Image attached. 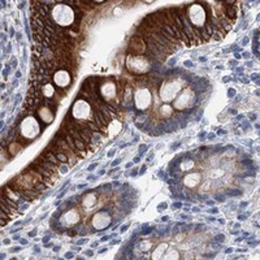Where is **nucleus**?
I'll return each instance as SVG.
<instances>
[{
    "mask_svg": "<svg viewBox=\"0 0 260 260\" xmlns=\"http://www.w3.org/2000/svg\"><path fill=\"white\" fill-rule=\"evenodd\" d=\"M167 248H168L167 243H160V245L156 246V248L154 250V252H152L151 257H152V259H160V257L164 255V252H166Z\"/></svg>",
    "mask_w": 260,
    "mask_h": 260,
    "instance_id": "18",
    "label": "nucleus"
},
{
    "mask_svg": "<svg viewBox=\"0 0 260 260\" xmlns=\"http://www.w3.org/2000/svg\"><path fill=\"white\" fill-rule=\"evenodd\" d=\"M8 217L9 216L7 215L6 212H3V211H2V208H0V226L8 222Z\"/></svg>",
    "mask_w": 260,
    "mask_h": 260,
    "instance_id": "22",
    "label": "nucleus"
},
{
    "mask_svg": "<svg viewBox=\"0 0 260 260\" xmlns=\"http://www.w3.org/2000/svg\"><path fill=\"white\" fill-rule=\"evenodd\" d=\"M92 2H95V3H103L106 0H92Z\"/></svg>",
    "mask_w": 260,
    "mask_h": 260,
    "instance_id": "24",
    "label": "nucleus"
},
{
    "mask_svg": "<svg viewBox=\"0 0 260 260\" xmlns=\"http://www.w3.org/2000/svg\"><path fill=\"white\" fill-rule=\"evenodd\" d=\"M151 246H152V242H146V241H142V242H139V250L143 252L150 251Z\"/></svg>",
    "mask_w": 260,
    "mask_h": 260,
    "instance_id": "21",
    "label": "nucleus"
},
{
    "mask_svg": "<svg viewBox=\"0 0 260 260\" xmlns=\"http://www.w3.org/2000/svg\"><path fill=\"white\" fill-rule=\"evenodd\" d=\"M111 221H112V217H111L110 213L107 211H99V212L92 216L91 225L96 231H102V229H106V228L110 226Z\"/></svg>",
    "mask_w": 260,
    "mask_h": 260,
    "instance_id": "11",
    "label": "nucleus"
},
{
    "mask_svg": "<svg viewBox=\"0 0 260 260\" xmlns=\"http://www.w3.org/2000/svg\"><path fill=\"white\" fill-rule=\"evenodd\" d=\"M81 221V213L77 208H69V210L65 211L61 215V217L59 219V224L61 225L62 228H73L76 225L80 224Z\"/></svg>",
    "mask_w": 260,
    "mask_h": 260,
    "instance_id": "10",
    "label": "nucleus"
},
{
    "mask_svg": "<svg viewBox=\"0 0 260 260\" xmlns=\"http://www.w3.org/2000/svg\"><path fill=\"white\" fill-rule=\"evenodd\" d=\"M187 20L195 29H202L208 20V11L202 3H194L189 6L186 11Z\"/></svg>",
    "mask_w": 260,
    "mask_h": 260,
    "instance_id": "3",
    "label": "nucleus"
},
{
    "mask_svg": "<svg viewBox=\"0 0 260 260\" xmlns=\"http://www.w3.org/2000/svg\"><path fill=\"white\" fill-rule=\"evenodd\" d=\"M21 150H22V145H21V143L18 142L11 143L8 147V151H9L8 154L11 155V156H15V155H17Z\"/></svg>",
    "mask_w": 260,
    "mask_h": 260,
    "instance_id": "19",
    "label": "nucleus"
},
{
    "mask_svg": "<svg viewBox=\"0 0 260 260\" xmlns=\"http://www.w3.org/2000/svg\"><path fill=\"white\" fill-rule=\"evenodd\" d=\"M126 67L132 74L136 76H143L148 74L152 69V61L145 55H133L129 53L126 59Z\"/></svg>",
    "mask_w": 260,
    "mask_h": 260,
    "instance_id": "2",
    "label": "nucleus"
},
{
    "mask_svg": "<svg viewBox=\"0 0 260 260\" xmlns=\"http://www.w3.org/2000/svg\"><path fill=\"white\" fill-rule=\"evenodd\" d=\"M178 257H180V254L176 250H171V252L166 255V259H178Z\"/></svg>",
    "mask_w": 260,
    "mask_h": 260,
    "instance_id": "23",
    "label": "nucleus"
},
{
    "mask_svg": "<svg viewBox=\"0 0 260 260\" xmlns=\"http://www.w3.org/2000/svg\"><path fill=\"white\" fill-rule=\"evenodd\" d=\"M198 104V94H195L192 89H183L176 98L173 108L178 111H185L187 108L197 106Z\"/></svg>",
    "mask_w": 260,
    "mask_h": 260,
    "instance_id": "7",
    "label": "nucleus"
},
{
    "mask_svg": "<svg viewBox=\"0 0 260 260\" xmlns=\"http://www.w3.org/2000/svg\"><path fill=\"white\" fill-rule=\"evenodd\" d=\"M159 116L162 118V120L172 118V116H173V107H171L169 104H164V106H161L159 110Z\"/></svg>",
    "mask_w": 260,
    "mask_h": 260,
    "instance_id": "17",
    "label": "nucleus"
},
{
    "mask_svg": "<svg viewBox=\"0 0 260 260\" xmlns=\"http://www.w3.org/2000/svg\"><path fill=\"white\" fill-rule=\"evenodd\" d=\"M76 15H77V12L74 11L73 7L67 3H62V2H57V3H53L50 6V12H48L47 17L57 26L69 27L73 26L74 22H77V24L80 22Z\"/></svg>",
    "mask_w": 260,
    "mask_h": 260,
    "instance_id": "1",
    "label": "nucleus"
},
{
    "mask_svg": "<svg viewBox=\"0 0 260 260\" xmlns=\"http://www.w3.org/2000/svg\"><path fill=\"white\" fill-rule=\"evenodd\" d=\"M37 113H38L39 118L42 120V122H45L46 125L51 124L53 121V117H55V111L51 108L50 106H47L46 103L39 104L37 107Z\"/></svg>",
    "mask_w": 260,
    "mask_h": 260,
    "instance_id": "13",
    "label": "nucleus"
},
{
    "mask_svg": "<svg viewBox=\"0 0 260 260\" xmlns=\"http://www.w3.org/2000/svg\"><path fill=\"white\" fill-rule=\"evenodd\" d=\"M182 89V83L178 81H166L160 87V98L162 102H172Z\"/></svg>",
    "mask_w": 260,
    "mask_h": 260,
    "instance_id": "8",
    "label": "nucleus"
},
{
    "mask_svg": "<svg viewBox=\"0 0 260 260\" xmlns=\"http://www.w3.org/2000/svg\"><path fill=\"white\" fill-rule=\"evenodd\" d=\"M98 202V197L94 194V192H90V194L85 195L82 199V207L85 208V210H91L92 207H94L95 204H96Z\"/></svg>",
    "mask_w": 260,
    "mask_h": 260,
    "instance_id": "15",
    "label": "nucleus"
},
{
    "mask_svg": "<svg viewBox=\"0 0 260 260\" xmlns=\"http://www.w3.org/2000/svg\"><path fill=\"white\" fill-rule=\"evenodd\" d=\"M69 115L77 121H92V106L89 101L78 98L76 103L72 106Z\"/></svg>",
    "mask_w": 260,
    "mask_h": 260,
    "instance_id": "4",
    "label": "nucleus"
},
{
    "mask_svg": "<svg viewBox=\"0 0 260 260\" xmlns=\"http://www.w3.org/2000/svg\"><path fill=\"white\" fill-rule=\"evenodd\" d=\"M152 103V94L147 85H137L133 91V104L138 111H146Z\"/></svg>",
    "mask_w": 260,
    "mask_h": 260,
    "instance_id": "6",
    "label": "nucleus"
},
{
    "mask_svg": "<svg viewBox=\"0 0 260 260\" xmlns=\"http://www.w3.org/2000/svg\"><path fill=\"white\" fill-rule=\"evenodd\" d=\"M41 134V125L34 116H26L20 124V138L34 141Z\"/></svg>",
    "mask_w": 260,
    "mask_h": 260,
    "instance_id": "5",
    "label": "nucleus"
},
{
    "mask_svg": "<svg viewBox=\"0 0 260 260\" xmlns=\"http://www.w3.org/2000/svg\"><path fill=\"white\" fill-rule=\"evenodd\" d=\"M73 76L69 71L67 69H57L56 72H53L52 74V81H53V85L59 87V89L67 90L69 89V86L72 85V80H73Z\"/></svg>",
    "mask_w": 260,
    "mask_h": 260,
    "instance_id": "9",
    "label": "nucleus"
},
{
    "mask_svg": "<svg viewBox=\"0 0 260 260\" xmlns=\"http://www.w3.org/2000/svg\"><path fill=\"white\" fill-rule=\"evenodd\" d=\"M127 51H129V53H133V55H145L146 51H147V47H146V43L142 39V37H139L138 34L136 37H133L132 41H130Z\"/></svg>",
    "mask_w": 260,
    "mask_h": 260,
    "instance_id": "12",
    "label": "nucleus"
},
{
    "mask_svg": "<svg viewBox=\"0 0 260 260\" xmlns=\"http://www.w3.org/2000/svg\"><path fill=\"white\" fill-rule=\"evenodd\" d=\"M9 157H11V155L7 154L6 151H2V152H0V169L3 168L7 162L9 161Z\"/></svg>",
    "mask_w": 260,
    "mask_h": 260,
    "instance_id": "20",
    "label": "nucleus"
},
{
    "mask_svg": "<svg viewBox=\"0 0 260 260\" xmlns=\"http://www.w3.org/2000/svg\"><path fill=\"white\" fill-rule=\"evenodd\" d=\"M195 167V161L192 159H190V157H185V159L181 160L180 166H178V169H180V172H187V171H191V169H194Z\"/></svg>",
    "mask_w": 260,
    "mask_h": 260,
    "instance_id": "16",
    "label": "nucleus"
},
{
    "mask_svg": "<svg viewBox=\"0 0 260 260\" xmlns=\"http://www.w3.org/2000/svg\"><path fill=\"white\" fill-rule=\"evenodd\" d=\"M202 181V175L199 172H191L187 173L186 176H183L182 182L186 186L187 190H194L199 186V183Z\"/></svg>",
    "mask_w": 260,
    "mask_h": 260,
    "instance_id": "14",
    "label": "nucleus"
}]
</instances>
